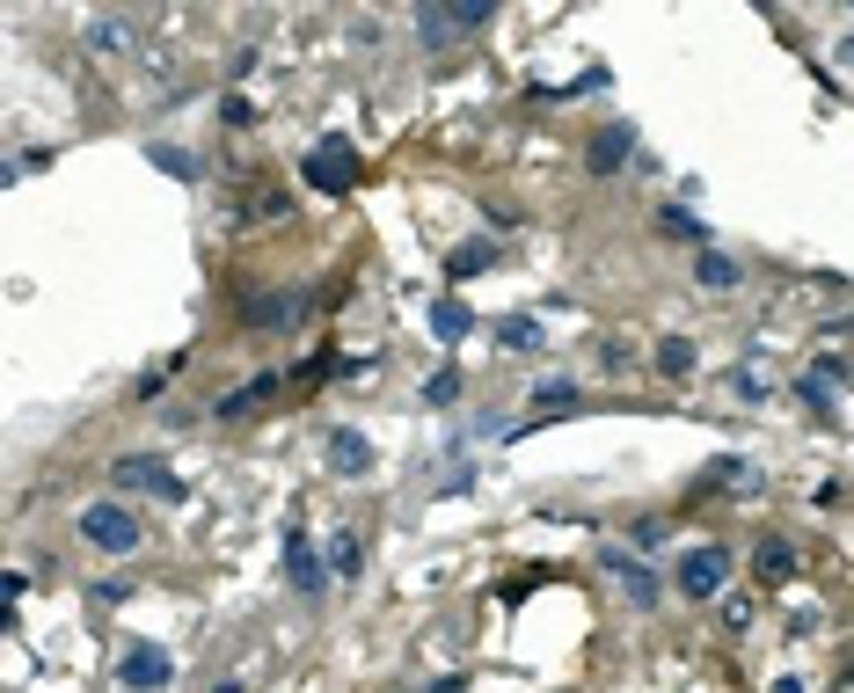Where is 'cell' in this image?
<instances>
[{"mask_svg":"<svg viewBox=\"0 0 854 693\" xmlns=\"http://www.w3.org/2000/svg\"><path fill=\"white\" fill-rule=\"evenodd\" d=\"M738 577V554L723 548V540H694V548H680V562H672V591H680L687 607H709V599H723Z\"/></svg>","mask_w":854,"mask_h":693,"instance_id":"6da1fadb","label":"cell"},{"mask_svg":"<svg viewBox=\"0 0 854 693\" xmlns=\"http://www.w3.org/2000/svg\"><path fill=\"white\" fill-rule=\"evenodd\" d=\"M73 526H81V540L95 554H132L146 540V526H140V511H124L118 497H95V503H81L73 511Z\"/></svg>","mask_w":854,"mask_h":693,"instance_id":"7a4b0ae2","label":"cell"},{"mask_svg":"<svg viewBox=\"0 0 854 693\" xmlns=\"http://www.w3.org/2000/svg\"><path fill=\"white\" fill-rule=\"evenodd\" d=\"M110 686H118V693H161V686H175V650H161V642H124L118 664H110Z\"/></svg>","mask_w":854,"mask_h":693,"instance_id":"3957f363","label":"cell"},{"mask_svg":"<svg viewBox=\"0 0 854 693\" xmlns=\"http://www.w3.org/2000/svg\"><path fill=\"white\" fill-rule=\"evenodd\" d=\"M278 562H285V584H293V599H322V591L336 584V577H329V554L314 548L307 519L285 526V554H278Z\"/></svg>","mask_w":854,"mask_h":693,"instance_id":"277c9868","label":"cell"},{"mask_svg":"<svg viewBox=\"0 0 854 693\" xmlns=\"http://www.w3.org/2000/svg\"><path fill=\"white\" fill-rule=\"evenodd\" d=\"M110 489L118 497H161V503H183V482L169 475L161 452H124L118 468H110Z\"/></svg>","mask_w":854,"mask_h":693,"instance_id":"5b68a950","label":"cell"},{"mask_svg":"<svg viewBox=\"0 0 854 693\" xmlns=\"http://www.w3.org/2000/svg\"><path fill=\"white\" fill-rule=\"evenodd\" d=\"M299 175H307V191H350V183H358V146H350V139H322V146H314L307 161H299Z\"/></svg>","mask_w":854,"mask_h":693,"instance_id":"8992f818","label":"cell"},{"mask_svg":"<svg viewBox=\"0 0 854 693\" xmlns=\"http://www.w3.org/2000/svg\"><path fill=\"white\" fill-rule=\"evenodd\" d=\"M409 22H417L424 44H454V37H468V30H489L497 8H489V0H468V8H417Z\"/></svg>","mask_w":854,"mask_h":693,"instance_id":"52a82bcc","label":"cell"},{"mask_svg":"<svg viewBox=\"0 0 854 693\" xmlns=\"http://www.w3.org/2000/svg\"><path fill=\"white\" fill-rule=\"evenodd\" d=\"M599 570H607L613 584H621L628 599H636V607H658V599H664V577L650 570V562H643L636 548H607V554H599Z\"/></svg>","mask_w":854,"mask_h":693,"instance_id":"ba28073f","label":"cell"},{"mask_svg":"<svg viewBox=\"0 0 854 693\" xmlns=\"http://www.w3.org/2000/svg\"><path fill=\"white\" fill-rule=\"evenodd\" d=\"M373 468H380V460H373V438L350 431V424H336V431H329V475H344V482H366Z\"/></svg>","mask_w":854,"mask_h":693,"instance_id":"9c48e42d","label":"cell"},{"mask_svg":"<svg viewBox=\"0 0 854 693\" xmlns=\"http://www.w3.org/2000/svg\"><path fill=\"white\" fill-rule=\"evenodd\" d=\"M628 161H636V124H599L592 146H584V169L613 175V169H628Z\"/></svg>","mask_w":854,"mask_h":693,"instance_id":"30bf717a","label":"cell"},{"mask_svg":"<svg viewBox=\"0 0 854 693\" xmlns=\"http://www.w3.org/2000/svg\"><path fill=\"white\" fill-rule=\"evenodd\" d=\"M322 554H329V577H336V584H358V577H366V540L344 533V526L322 540Z\"/></svg>","mask_w":854,"mask_h":693,"instance_id":"8fae6325","label":"cell"},{"mask_svg":"<svg viewBox=\"0 0 854 693\" xmlns=\"http://www.w3.org/2000/svg\"><path fill=\"white\" fill-rule=\"evenodd\" d=\"M701 489H738V497H752V489H760V468H752L745 452H723V460L701 468Z\"/></svg>","mask_w":854,"mask_h":693,"instance_id":"7c38bea8","label":"cell"},{"mask_svg":"<svg viewBox=\"0 0 854 693\" xmlns=\"http://www.w3.org/2000/svg\"><path fill=\"white\" fill-rule=\"evenodd\" d=\"M278 373H256V380H248V387H234V395H220V401H212V416H220V424H234V416H248V409H263V401H271V395H278Z\"/></svg>","mask_w":854,"mask_h":693,"instance_id":"4fadbf2b","label":"cell"},{"mask_svg":"<svg viewBox=\"0 0 854 693\" xmlns=\"http://www.w3.org/2000/svg\"><path fill=\"white\" fill-rule=\"evenodd\" d=\"M752 577H760V584H789V577H796V548H789L782 533H767L752 548Z\"/></svg>","mask_w":854,"mask_h":693,"instance_id":"5bb4252c","label":"cell"},{"mask_svg":"<svg viewBox=\"0 0 854 693\" xmlns=\"http://www.w3.org/2000/svg\"><path fill=\"white\" fill-rule=\"evenodd\" d=\"M658 234H664V242H687L694 256L709 248V220H701L694 205H664V212H658Z\"/></svg>","mask_w":854,"mask_h":693,"instance_id":"9a60e30c","label":"cell"},{"mask_svg":"<svg viewBox=\"0 0 854 693\" xmlns=\"http://www.w3.org/2000/svg\"><path fill=\"white\" fill-rule=\"evenodd\" d=\"M738 277H745V271H738L723 248H701V256H694V285H701V293H731Z\"/></svg>","mask_w":854,"mask_h":693,"instance_id":"2e32d148","label":"cell"},{"mask_svg":"<svg viewBox=\"0 0 854 693\" xmlns=\"http://www.w3.org/2000/svg\"><path fill=\"white\" fill-rule=\"evenodd\" d=\"M431 336H438L446 350H454L460 336H475V314L460 307V299H431Z\"/></svg>","mask_w":854,"mask_h":693,"instance_id":"e0dca14e","label":"cell"},{"mask_svg":"<svg viewBox=\"0 0 854 693\" xmlns=\"http://www.w3.org/2000/svg\"><path fill=\"white\" fill-rule=\"evenodd\" d=\"M497 344H505V350H541L548 344L541 314H505V322H497Z\"/></svg>","mask_w":854,"mask_h":693,"instance_id":"ac0fdd59","label":"cell"},{"mask_svg":"<svg viewBox=\"0 0 854 693\" xmlns=\"http://www.w3.org/2000/svg\"><path fill=\"white\" fill-rule=\"evenodd\" d=\"M694 365H701V350L687 344V336H658V373H664V380H687Z\"/></svg>","mask_w":854,"mask_h":693,"instance_id":"d6986e66","label":"cell"},{"mask_svg":"<svg viewBox=\"0 0 854 693\" xmlns=\"http://www.w3.org/2000/svg\"><path fill=\"white\" fill-rule=\"evenodd\" d=\"M124 44H132L124 16H88V52H124Z\"/></svg>","mask_w":854,"mask_h":693,"instance_id":"ffe728a7","label":"cell"},{"mask_svg":"<svg viewBox=\"0 0 854 693\" xmlns=\"http://www.w3.org/2000/svg\"><path fill=\"white\" fill-rule=\"evenodd\" d=\"M489 263H505V248H497V242H468V248L446 256V277H475V271H489Z\"/></svg>","mask_w":854,"mask_h":693,"instance_id":"44dd1931","label":"cell"},{"mask_svg":"<svg viewBox=\"0 0 854 693\" xmlns=\"http://www.w3.org/2000/svg\"><path fill=\"white\" fill-rule=\"evenodd\" d=\"M146 161H154V169H169L175 183H205V169H197V154H183V146H161V139H154V146H146Z\"/></svg>","mask_w":854,"mask_h":693,"instance_id":"7402d4cb","label":"cell"},{"mask_svg":"<svg viewBox=\"0 0 854 693\" xmlns=\"http://www.w3.org/2000/svg\"><path fill=\"white\" fill-rule=\"evenodd\" d=\"M796 401H803V409H819V416H833L840 387H833V380H819V373H811V365H803V373H796Z\"/></svg>","mask_w":854,"mask_h":693,"instance_id":"603a6c76","label":"cell"},{"mask_svg":"<svg viewBox=\"0 0 854 693\" xmlns=\"http://www.w3.org/2000/svg\"><path fill=\"white\" fill-rule=\"evenodd\" d=\"M299 314H307V293H271L248 307V322H299Z\"/></svg>","mask_w":854,"mask_h":693,"instance_id":"cb8c5ba5","label":"cell"},{"mask_svg":"<svg viewBox=\"0 0 854 693\" xmlns=\"http://www.w3.org/2000/svg\"><path fill=\"white\" fill-rule=\"evenodd\" d=\"M562 409H577V387H570V380L533 387V416H562Z\"/></svg>","mask_w":854,"mask_h":693,"instance_id":"d4e9b609","label":"cell"},{"mask_svg":"<svg viewBox=\"0 0 854 693\" xmlns=\"http://www.w3.org/2000/svg\"><path fill=\"white\" fill-rule=\"evenodd\" d=\"M424 401H431V409H454L460 401V365H438L431 387H424Z\"/></svg>","mask_w":854,"mask_h":693,"instance_id":"484cf974","label":"cell"},{"mask_svg":"<svg viewBox=\"0 0 854 693\" xmlns=\"http://www.w3.org/2000/svg\"><path fill=\"white\" fill-rule=\"evenodd\" d=\"M664 533H672L664 519H636V526H628V548H636V554H650V548H664Z\"/></svg>","mask_w":854,"mask_h":693,"instance_id":"4316f807","label":"cell"},{"mask_svg":"<svg viewBox=\"0 0 854 693\" xmlns=\"http://www.w3.org/2000/svg\"><path fill=\"white\" fill-rule=\"evenodd\" d=\"M731 395H738V401H767V373L738 365V373H731Z\"/></svg>","mask_w":854,"mask_h":693,"instance_id":"83f0119b","label":"cell"},{"mask_svg":"<svg viewBox=\"0 0 854 693\" xmlns=\"http://www.w3.org/2000/svg\"><path fill=\"white\" fill-rule=\"evenodd\" d=\"M52 146H30V154H16V161H8V183H22V175H37V169H52Z\"/></svg>","mask_w":854,"mask_h":693,"instance_id":"f1b7e54d","label":"cell"},{"mask_svg":"<svg viewBox=\"0 0 854 693\" xmlns=\"http://www.w3.org/2000/svg\"><path fill=\"white\" fill-rule=\"evenodd\" d=\"M811 373H819V380H833V387H847V380H854V365L840 358V350H825V358H811Z\"/></svg>","mask_w":854,"mask_h":693,"instance_id":"f546056e","label":"cell"},{"mask_svg":"<svg viewBox=\"0 0 854 693\" xmlns=\"http://www.w3.org/2000/svg\"><path fill=\"white\" fill-rule=\"evenodd\" d=\"M723 628H731V635H745V628H752V599H745V591L723 599Z\"/></svg>","mask_w":854,"mask_h":693,"instance_id":"4dcf8cb0","label":"cell"},{"mask_svg":"<svg viewBox=\"0 0 854 693\" xmlns=\"http://www.w3.org/2000/svg\"><path fill=\"white\" fill-rule=\"evenodd\" d=\"M220 124H256V103H248V95H227V103H220Z\"/></svg>","mask_w":854,"mask_h":693,"instance_id":"1f68e13d","label":"cell"},{"mask_svg":"<svg viewBox=\"0 0 854 693\" xmlns=\"http://www.w3.org/2000/svg\"><path fill=\"white\" fill-rule=\"evenodd\" d=\"M833 59H840V67H854V37H840V52H833Z\"/></svg>","mask_w":854,"mask_h":693,"instance_id":"d6a6232c","label":"cell"},{"mask_svg":"<svg viewBox=\"0 0 854 693\" xmlns=\"http://www.w3.org/2000/svg\"><path fill=\"white\" fill-rule=\"evenodd\" d=\"M460 686H468V679H438V686H431V693H460Z\"/></svg>","mask_w":854,"mask_h":693,"instance_id":"836d02e7","label":"cell"},{"mask_svg":"<svg viewBox=\"0 0 854 693\" xmlns=\"http://www.w3.org/2000/svg\"><path fill=\"white\" fill-rule=\"evenodd\" d=\"M774 693H803V679H774Z\"/></svg>","mask_w":854,"mask_h":693,"instance_id":"e575fe53","label":"cell"},{"mask_svg":"<svg viewBox=\"0 0 854 693\" xmlns=\"http://www.w3.org/2000/svg\"><path fill=\"white\" fill-rule=\"evenodd\" d=\"M212 693H242V679H220V686H212Z\"/></svg>","mask_w":854,"mask_h":693,"instance_id":"d590c367","label":"cell"}]
</instances>
